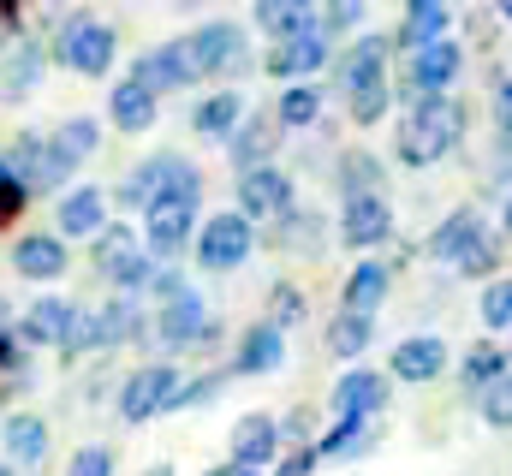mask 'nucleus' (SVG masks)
I'll list each match as a JSON object with an SVG mask.
<instances>
[{
    "instance_id": "f257e3e1",
    "label": "nucleus",
    "mask_w": 512,
    "mask_h": 476,
    "mask_svg": "<svg viewBox=\"0 0 512 476\" xmlns=\"http://www.w3.org/2000/svg\"><path fill=\"white\" fill-rule=\"evenodd\" d=\"M459 131H465V108L453 96H417L411 119L399 125V161L405 167H429V161H441L459 143Z\"/></svg>"
},
{
    "instance_id": "f03ea898",
    "label": "nucleus",
    "mask_w": 512,
    "mask_h": 476,
    "mask_svg": "<svg viewBox=\"0 0 512 476\" xmlns=\"http://www.w3.org/2000/svg\"><path fill=\"white\" fill-rule=\"evenodd\" d=\"M197 191H203V179L179 155H155V161H143L126 179V203H137V209H155L161 197H197Z\"/></svg>"
},
{
    "instance_id": "7ed1b4c3",
    "label": "nucleus",
    "mask_w": 512,
    "mask_h": 476,
    "mask_svg": "<svg viewBox=\"0 0 512 476\" xmlns=\"http://www.w3.org/2000/svg\"><path fill=\"white\" fill-rule=\"evenodd\" d=\"M251 215L245 209H227V215H215V221H203V238H197V262L203 268H215V274H227V268H239L245 256H251Z\"/></svg>"
},
{
    "instance_id": "20e7f679",
    "label": "nucleus",
    "mask_w": 512,
    "mask_h": 476,
    "mask_svg": "<svg viewBox=\"0 0 512 476\" xmlns=\"http://www.w3.org/2000/svg\"><path fill=\"white\" fill-rule=\"evenodd\" d=\"M173 393H179L173 363H143L126 387H120V417H126V423H149V417L173 411Z\"/></svg>"
},
{
    "instance_id": "39448f33",
    "label": "nucleus",
    "mask_w": 512,
    "mask_h": 476,
    "mask_svg": "<svg viewBox=\"0 0 512 476\" xmlns=\"http://www.w3.org/2000/svg\"><path fill=\"white\" fill-rule=\"evenodd\" d=\"M114 30L108 24H96V18H72L66 24V36H60V60L78 72V78H102L108 66H114Z\"/></svg>"
},
{
    "instance_id": "423d86ee",
    "label": "nucleus",
    "mask_w": 512,
    "mask_h": 476,
    "mask_svg": "<svg viewBox=\"0 0 512 476\" xmlns=\"http://www.w3.org/2000/svg\"><path fill=\"white\" fill-rule=\"evenodd\" d=\"M191 60H197V78H227V72H245V36L239 24H203L191 36Z\"/></svg>"
},
{
    "instance_id": "0eeeda50",
    "label": "nucleus",
    "mask_w": 512,
    "mask_h": 476,
    "mask_svg": "<svg viewBox=\"0 0 512 476\" xmlns=\"http://www.w3.org/2000/svg\"><path fill=\"white\" fill-rule=\"evenodd\" d=\"M6 173L12 179H24L30 191H54V185H66V173H72V161L54 149V143H36V137H18L12 149H6Z\"/></svg>"
},
{
    "instance_id": "6e6552de",
    "label": "nucleus",
    "mask_w": 512,
    "mask_h": 476,
    "mask_svg": "<svg viewBox=\"0 0 512 476\" xmlns=\"http://www.w3.org/2000/svg\"><path fill=\"white\" fill-rule=\"evenodd\" d=\"M191 221H197V197H161L155 209H143V238L155 256H179L191 244Z\"/></svg>"
},
{
    "instance_id": "1a4fd4ad",
    "label": "nucleus",
    "mask_w": 512,
    "mask_h": 476,
    "mask_svg": "<svg viewBox=\"0 0 512 476\" xmlns=\"http://www.w3.org/2000/svg\"><path fill=\"white\" fill-rule=\"evenodd\" d=\"M239 209L251 215V221H274V215H286L292 209V179L280 173V167H245L239 173Z\"/></svg>"
},
{
    "instance_id": "9d476101",
    "label": "nucleus",
    "mask_w": 512,
    "mask_h": 476,
    "mask_svg": "<svg viewBox=\"0 0 512 476\" xmlns=\"http://www.w3.org/2000/svg\"><path fill=\"white\" fill-rule=\"evenodd\" d=\"M387 411V381L376 369H352L334 381V417H382Z\"/></svg>"
},
{
    "instance_id": "9b49d317",
    "label": "nucleus",
    "mask_w": 512,
    "mask_h": 476,
    "mask_svg": "<svg viewBox=\"0 0 512 476\" xmlns=\"http://www.w3.org/2000/svg\"><path fill=\"white\" fill-rule=\"evenodd\" d=\"M322 60H328V30H298V36H280V48L268 54V72L304 78V72H322Z\"/></svg>"
},
{
    "instance_id": "f8f14e48",
    "label": "nucleus",
    "mask_w": 512,
    "mask_h": 476,
    "mask_svg": "<svg viewBox=\"0 0 512 476\" xmlns=\"http://www.w3.org/2000/svg\"><path fill=\"white\" fill-rule=\"evenodd\" d=\"M131 78H143V84H149L155 96H161V90H179V84H191V78H197V60H191V42H167V48H155V54H143Z\"/></svg>"
},
{
    "instance_id": "ddd939ff",
    "label": "nucleus",
    "mask_w": 512,
    "mask_h": 476,
    "mask_svg": "<svg viewBox=\"0 0 512 476\" xmlns=\"http://www.w3.org/2000/svg\"><path fill=\"white\" fill-rule=\"evenodd\" d=\"M12 268L24 280H60L66 274V238L60 233H30L12 244Z\"/></svg>"
},
{
    "instance_id": "4468645a",
    "label": "nucleus",
    "mask_w": 512,
    "mask_h": 476,
    "mask_svg": "<svg viewBox=\"0 0 512 476\" xmlns=\"http://www.w3.org/2000/svg\"><path fill=\"white\" fill-rule=\"evenodd\" d=\"M459 66H465V60H459V48L441 36V42H429V48H417V54H411V90H417V96H441V90L459 78Z\"/></svg>"
},
{
    "instance_id": "2eb2a0df",
    "label": "nucleus",
    "mask_w": 512,
    "mask_h": 476,
    "mask_svg": "<svg viewBox=\"0 0 512 476\" xmlns=\"http://www.w3.org/2000/svg\"><path fill=\"white\" fill-rule=\"evenodd\" d=\"M197 334H209L203 298H197L191 286H173V292H167V310H161V340H167V346H191Z\"/></svg>"
},
{
    "instance_id": "dca6fc26",
    "label": "nucleus",
    "mask_w": 512,
    "mask_h": 476,
    "mask_svg": "<svg viewBox=\"0 0 512 476\" xmlns=\"http://www.w3.org/2000/svg\"><path fill=\"white\" fill-rule=\"evenodd\" d=\"M387 233H393V215H387L382 191H376V197H346V221H340V238H346V244L370 250V244H382Z\"/></svg>"
},
{
    "instance_id": "f3484780",
    "label": "nucleus",
    "mask_w": 512,
    "mask_h": 476,
    "mask_svg": "<svg viewBox=\"0 0 512 476\" xmlns=\"http://www.w3.org/2000/svg\"><path fill=\"white\" fill-rule=\"evenodd\" d=\"M72 322H78V304H66V298H36V304L24 310V340H30V346H66Z\"/></svg>"
},
{
    "instance_id": "a211bd4d",
    "label": "nucleus",
    "mask_w": 512,
    "mask_h": 476,
    "mask_svg": "<svg viewBox=\"0 0 512 476\" xmlns=\"http://www.w3.org/2000/svg\"><path fill=\"white\" fill-rule=\"evenodd\" d=\"M382 441V423L376 417H334V429L322 435V459H364L370 447Z\"/></svg>"
},
{
    "instance_id": "6ab92c4d",
    "label": "nucleus",
    "mask_w": 512,
    "mask_h": 476,
    "mask_svg": "<svg viewBox=\"0 0 512 476\" xmlns=\"http://www.w3.org/2000/svg\"><path fill=\"white\" fill-rule=\"evenodd\" d=\"M447 369V346L435 334H417V340H399L393 346V375L399 381H435Z\"/></svg>"
},
{
    "instance_id": "aec40b11",
    "label": "nucleus",
    "mask_w": 512,
    "mask_h": 476,
    "mask_svg": "<svg viewBox=\"0 0 512 476\" xmlns=\"http://www.w3.org/2000/svg\"><path fill=\"white\" fill-rule=\"evenodd\" d=\"M102 227H108V197L96 185H84L60 203V238H96Z\"/></svg>"
},
{
    "instance_id": "412c9836",
    "label": "nucleus",
    "mask_w": 512,
    "mask_h": 476,
    "mask_svg": "<svg viewBox=\"0 0 512 476\" xmlns=\"http://www.w3.org/2000/svg\"><path fill=\"white\" fill-rule=\"evenodd\" d=\"M274 143H280V119H245L233 137H227V149H233V167L245 173V167H262L268 155H274Z\"/></svg>"
},
{
    "instance_id": "4be33fe9",
    "label": "nucleus",
    "mask_w": 512,
    "mask_h": 476,
    "mask_svg": "<svg viewBox=\"0 0 512 476\" xmlns=\"http://www.w3.org/2000/svg\"><path fill=\"white\" fill-rule=\"evenodd\" d=\"M286 363V340H280V328L274 322H262V328H251L245 340H239V375H268V369H280Z\"/></svg>"
},
{
    "instance_id": "5701e85b",
    "label": "nucleus",
    "mask_w": 512,
    "mask_h": 476,
    "mask_svg": "<svg viewBox=\"0 0 512 476\" xmlns=\"http://www.w3.org/2000/svg\"><path fill=\"white\" fill-rule=\"evenodd\" d=\"M382 72H387V36H358L352 54L340 60V84H346V96H352L358 84H376Z\"/></svg>"
},
{
    "instance_id": "b1692460",
    "label": "nucleus",
    "mask_w": 512,
    "mask_h": 476,
    "mask_svg": "<svg viewBox=\"0 0 512 476\" xmlns=\"http://www.w3.org/2000/svg\"><path fill=\"white\" fill-rule=\"evenodd\" d=\"M137 256H143V250H137V233H131L126 221H114V227L96 233V268H102L108 280H126V268Z\"/></svg>"
},
{
    "instance_id": "393cba45",
    "label": "nucleus",
    "mask_w": 512,
    "mask_h": 476,
    "mask_svg": "<svg viewBox=\"0 0 512 476\" xmlns=\"http://www.w3.org/2000/svg\"><path fill=\"white\" fill-rule=\"evenodd\" d=\"M274 441H280V429H274L268 417H245V423L233 429V459L251 465V471H262V465L274 459Z\"/></svg>"
},
{
    "instance_id": "a878e982",
    "label": "nucleus",
    "mask_w": 512,
    "mask_h": 476,
    "mask_svg": "<svg viewBox=\"0 0 512 476\" xmlns=\"http://www.w3.org/2000/svg\"><path fill=\"white\" fill-rule=\"evenodd\" d=\"M6 453H12L18 465H42V459H48V423L30 417V411H18V417L6 423Z\"/></svg>"
},
{
    "instance_id": "bb28decb",
    "label": "nucleus",
    "mask_w": 512,
    "mask_h": 476,
    "mask_svg": "<svg viewBox=\"0 0 512 476\" xmlns=\"http://www.w3.org/2000/svg\"><path fill=\"white\" fill-rule=\"evenodd\" d=\"M114 125H120V131L155 125V90H149L143 78H126V84L114 90Z\"/></svg>"
},
{
    "instance_id": "cd10ccee",
    "label": "nucleus",
    "mask_w": 512,
    "mask_h": 476,
    "mask_svg": "<svg viewBox=\"0 0 512 476\" xmlns=\"http://www.w3.org/2000/svg\"><path fill=\"white\" fill-rule=\"evenodd\" d=\"M477 233H483L477 209H453V215H447V221L429 233V256H447V262H453V256H459V250H465V244H471Z\"/></svg>"
},
{
    "instance_id": "c85d7f7f",
    "label": "nucleus",
    "mask_w": 512,
    "mask_h": 476,
    "mask_svg": "<svg viewBox=\"0 0 512 476\" xmlns=\"http://www.w3.org/2000/svg\"><path fill=\"white\" fill-rule=\"evenodd\" d=\"M191 125H197L203 137H233V131L245 125V102H239L233 90H227V96H209V102L197 108V119H191Z\"/></svg>"
},
{
    "instance_id": "c756f323",
    "label": "nucleus",
    "mask_w": 512,
    "mask_h": 476,
    "mask_svg": "<svg viewBox=\"0 0 512 476\" xmlns=\"http://www.w3.org/2000/svg\"><path fill=\"white\" fill-rule=\"evenodd\" d=\"M382 298H387V268L382 262H358L352 280H346V310H364V316H370Z\"/></svg>"
},
{
    "instance_id": "7c9ffc66",
    "label": "nucleus",
    "mask_w": 512,
    "mask_h": 476,
    "mask_svg": "<svg viewBox=\"0 0 512 476\" xmlns=\"http://www.w3.org/2000/svg\"><path fill=\"white\" fill-rule=\"evenodd\" d=\"M512 352H501V346H471L465 352V363H459V375H465V387L477 393V387H495L501 375H507Z\"/></svg>"
},
{
    "instance_id": "2f4dec72",
    "label": "nucleus",
    "mask_w": 512,
    "mask_h": 476,
    "mask_svg": "<svg viewBox=\"0 0 512 476\" xmlns=\"http://www.w3.org/2000/svg\"><path fill=\"white\" fill-rule=\"evenodd\" d=\"M48 143H54V149L78 167V161H90V155H96L102 131H96V119H66V125H54V137H48Z\"/></svg>"
},
{
    "instance_id": "473e14b6",
    "label": "nucleus",
    "mask_w": 512,
    "mask_h": 476,
    "mask_svg": "<svg viewBox=\"0 0 512 476\" xmlns=\"http://www.w3.org/2000/svg\"><path fill=\"white\" fill-rule=\"evenodd\" d=\"M376 185H382V161L376 155H364V149L340 155V191L346 197H376Z\"/></svg>"
},
{
    "instance_id": "72a5a7b5",
    "label": "nucleus",
    "mask_w": 512,
    "mask_h": 476,
    "mask_svg": "<svg viewBox=\"0 0 512 476\" xmlns=\"http://www.w3.org/2000/svg\"><path fill=\"white\" fill-rule=\"evenodd\" d=\"M364 346H370V316H364V310L334 316V328H328V352L334 357H358Z\"/></svg>"
},
{
    "instance_id": "f704fd0d",
    "label": "nucleus",
    "mask_w": 512,
    "mask_h": 476,
    "mask_svg": "<svg viewBox=\"0 0 512 476\" xmlns=\"http://www.w3.org/2000/svg\"><path fill=\"white\" fill-rule=\"evenodd\" d=\"M453 268H459L465 280H483V274H495V268H501V244H495L489 233H477L459 256H453Z\"/></svg>"
},
{
    "instance_id": "c9c22d12",
    "label": "nucleus",
    "mask_w": 512,
    "mask_h": 476,
    "mask_svg": "<svg viewBox=\"0 0 512 476\" xmlns=\"http://www.w3.org/2000/svg\"><path fill=\"white\" fill-rule=\"evenodd\" d=\"M96 322H102V346H120V340L137 334V304L131 298H114V304L96 310Z\"/></svg>"
},
{
    "instance_id": "e433bc0d",
    "label": "nucleus",
    "mask_w": 512,
    "mask_h": 476,
    "mask_svg": "<svg viewBox=\"0 0 512 476\" xmlns=\"http://www.w3.org/2000/svg\"><path fill=\"white\" fill-rule=\"evenodd\" d=\"M483 423L489 429H512V369L495 387H483Z\"/></svg>"
},
{
    "instance_id": "4c0bfd02",
    "label": "nucleus",
    "mask_w": 512,
    "mask_h": 476,
    "mask_svg": "<svg viewBox=\"0 0 512 476\" xmlns=\"http://www.w3.org/2000/svg\"><path fill=\"white\" fill-rule=\"evenodd\" d=\"M316 114H322V96H316V90H286V96H280V108H274L280 125H310Z\"/></svg>"
},
{
    "instance_id": "58836bf2",
    "label": "nucleus",
    "mask_w": 512,
    "mask_h": 476,
    "mask_svg": "<svg viewBox=\"0 0 512 476\" xmlns=\"http://www.w3.org/2000/svg\"><path fill=\"white\" fill-rule=\"evenodd\" d=\"M387 102H393V96H387L382 78H376V84H358V90H352V119H358V125H376V119L387 114Z\"/></svg>"
},
{
    "instance_id": "ea45409f",
    "label": "nucleus",
    "mask_w": 512,
    "mask_h": 476,
    "mask_svg": "<svg viewBox=\"0 0 512 476\" xmlns=\"http://www.w3.org/2000/svg\"><path fill=\"white\" fill-rule=\"evenodd\" d=\"M102 346V322H96V310H78V322H72V334H66V346L60 352L66 357H84Z\"/></svg>"
},
{
    "instance_id": "a19ab883",
    "label": "nucleus",
    "mask_w": 512,
    "mask_h": 476,
    "mask_svg": "<svg viewBox=\"0 0 512 476\" xmlns=\"http://www.w3.org/2000/svg\"><path fill=\"white\" fill-rule=\"evenodd\" d=\"M483 322H489V328H512V280H489V292H483Z\"/></svg>"
},
{
    "instance_id": "79ce46f5",
    "label": "nucleus",
    "mask_w": 512,
    "mask_h": 476,
    "mask_svg": "<svg viewBox=\"0 0 512 476\" xmlns=\"http://www.w3.org/2000/svg\"><path fill=\"white\" fill-rule=\"evenodd\" d=\"M364 18V0H322V12H316V24L334 36V30H352Z\"/></svg>"
},
{
    "instance_id": "37998d69",
    "label": "nucleus",
    "mask_w": 512,
    "mask_h": 476,
    "mask_svg": "<svg viewBox=\"0 0 512 476\" xmlns=\"http://www.w3.org/2000/svg\"><path fill=\"white\" fill-rule=\"evenodd\" d=\"M36 66H42V60H36V48H18V54H12V66H6V96H24V90L36 84Z\"/></svg>"
},
{
    "instance_id": "c03bdc74",
    "label": "nucleus",
    "mask_w": 512,
    "mask_h": 476,
    "mask_svg": "<svg viewBox=\"0 0 512 476\" xmlns=\"http://www.w3.org/2000/svg\"><path fill=\"white\" fill-rule=\"evenodd\" d=\"M304 316V292L298 286H274V328H292Z\"/></svg>"
},
{
    "instance_id": "a18cd8bd",
    "label": "nucleus",
    "mask_w": 512,
    "mask_h": 476,
    "mask_svg": "<svg viewBox=\"0 0 512 476\" xmlns=\"http://www.w3.org/2000/svg\"><path fill=\"white\" fill-rule=\"evenodd\" d=\"M66 476H114V453H108V447H84Z\"/></svg>"
},
{
    "instance_id": "49530a36",
    "label": "nucleus",
    "mask_w": 512,
    "mask_h": 476,
    "mask_svg": "<svg viewBox=\"0 0 512 476\" xmlns=\"http://www.w3.org/2000/svg\"><path fill=\"white\" fill-rule=\"evenodd\" d=\"M24 191H30V185H24V179H12V173H6V179H0V227H6V221H12V215H18V209H24Z\"/></svg>"
},
{
    "instance_id": "de8ad7c7",
    "label": "nucleus",
    "mask_w": 512,
    "mask_h": 476,
    "mask_svg": "<svg viewBox=\"0 0 512 476\" xmlns=\"http://www.w3.org/2000/svg\"><path fill=\"white\" fill-rule=\"evenodd\" d=\"M316 459H322V453H310V447H304V453H286L274 476H310V471H316Z\"/></svg>"
},
{
    "instance_id": "09e8293b",
    "label": "nucleus",
    "mask_w": 512,
    "mask_h": 476,
    "mask_svg": "<svg viewBox=\"0 0 512 476\" xmlns=\"http://www.w3.org/2000/svg\"><path fill=\"white\" fill-rule=\"evenodd\" d=\"M495 125H501V137L512 143V84H501V90H495Z\"/></svg>"
},
{
    "instance_id": "8fccbe9b",
    "label": "nucleus",
    "mask_w": 512,
    "mask_h": 476,
    "mask_svg": "<svg viewBox=\"0 0 512 476\" xmlns=\"http://www.w3.org/2000/svg\"><path fill=\"white\" fill-rule=\"evenodd\" d=\"M405 12H447V0H411Z\"/></svg>"
},
{
    "instance_id": "3c124183",
    "label": "nucleus",
    "mask_w": 512,
    "mask_h": 476,
    "mask_svg": "<svg viewBox=\"0 0 512 476\" xmlns=\"http://www.w3.org/2000/svg\"><path fill=\"white\" fill-rule=\"evenodd\" d=\"M12 357H18V352H12V340H6V334H0V369H6V363H12Z\"/></svg>"
},
{
    "instance_id": "603ef678",
    "label": "nucleus",
    "mask_w": 512,
    "mask_h": 476,
    "mask_svg": "<svg viewBox=\"0 0 512 476\" xmlns=\"http://www.w3.org/2000/svg\"><path fill=\"white\" fill-rule=\"evenodd\" d=\"M501 227H507V238H512V197H507V215H501Z\"/></svg>"
},
{
    "instance_id": "864d4df0",
    "label": "nucleus",
    "mask_w": 512,
    "mask_h": 476,
    "mask_svg": "<svg viewBox=\"0 0 512 476\" xmlns=\"http://www.w3.org/2000/svg\"><path fill=\"white\" fill-rule=\"evenodd\" d=\"M495 12H501V18H512V0H495Z\"/></svg>"
},
{
    "instance_id": "5fc2aeb1",
    "label": "nucleus",
    "mask_w": 512,
    "mask_h": 476,
    "mask_svg": "<svg viewBox=\"0 0 512 476\" xmlns=\"http://www.w3.org/2000/svg\"><path fill=\"white\" fill-rule=\"evenodd\" d=\"M143 476H173V471H167V465H155V471H143Z\"/></svg>"
},
{
    "instance_id": "6e6d98bb",
    "label": "nucleus",
    "mask_w": 512,
    "mask_h": 476,
    "mask_svg": "<svg viewBox=\"0 0 512 476\" xmlns=\"http://www.w3.org/2000/svg\"><path fill=\"white\" fill-rule=\"evenodd\" d=\"M179 6H203V0H179Z\"/></svg>"
},
{
    "instance_id": "4d7b16f0",
    "label": "nucleus",
    "mask_w": 512,
    "mask_h": 476,
    "mask_svg": "<svg viewBox=\"0 0 512 476\" xmlns=\"http://www.w3.org/2000/svg\"><path fill=\"white\" fill-rule=\"evenodd\" d=\"M0 322H6V304H0Z\"/></svg>"
},
{
    "instance_id": "13d9d810",
    "label": "nucleus",
    "mask_w": 512,
    "mask_h": 476,
    "mask_svg": "<svg viewBox=\"0 0 512 476\" xmlns=\"http://www.w3.org/2000/svg\"><path fill=\"white\" fill-rule=\"evenodd\" d=\"M507 334H512V328H507ZM507 352H512V346H507Z\"/></svg>"
},
{
    "instance_id": "bf43d9fd",
    "label": "nucleus",
    "mask_w": 512,
    "mask_h": 476,
    "mask_svg": "<svg viewBox=\"0 0 512 476\" xmlns=\"http://www.w3.org/2000/svg\"><path fill=\"white\" fill-rule=\"evenodd\" d=\"M0 476H12V471H0Z\"/></svg>"
}]
</instances>
